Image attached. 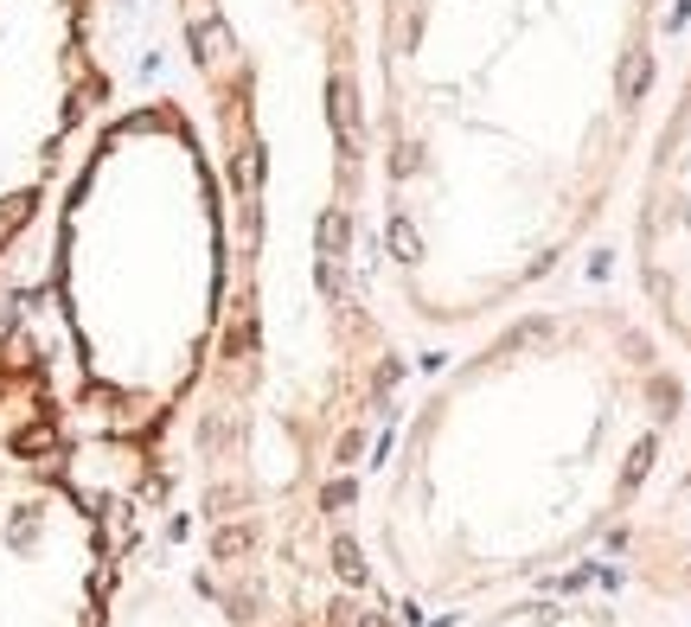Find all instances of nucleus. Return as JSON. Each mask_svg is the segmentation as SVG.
I'll return each mask as SVG.
<instances>
[{"label":"nucleus","mask_w":691,"mask_h":627,"mask_svg":"<svg viewBox=\"0 0 691 627\" xmlns=\"http://www.w3.org/2000/svg\"><path fill=\"white\" fill-rule=\"evenodd\" d=\"M665 0H365L372 257L416 334H474L602 231L660 103Z\"/></svg>","instance_id":"nucleus-1"},{"label":"nucleus","mask_w":691,"mask_h":627,"mask_svg":"<svg viewBox=\"0 0 691 627\" xmlns=\"http://www.w3.org/2000/svg\"><path fill=\"white\" fill-rule=\"evenodd\" d=\"M628 576L646 601H691V442L628 519Z\"/></svg>","instance_id":"nucleus-5"},{"label":"nucleus","mask_w":691,"mask_h":627,"mask_svg":"<svg viewBox=\"0 0 691 627\" xmlns=\"http://www.w3.org/2000/svg\"><path fill=\"white\" fill-rule=\"evenodd\" d=\"M97 97L90 0H0V262Z\"/></svg>","instance_id":"nucleus-3"},{"label":"nucleus","mask_w":691,"mask_h":627,"mask_svg":"<svg viewBox=\"0 0 691 627\" xmlns=\"http://www.w3.org/2000/svg\"><path fill=\"white\" fill-rule=\"evenodd\" d=\"M628 269H634L640 314L660 327V340L679 359H691V52L640 135Z\"/></svg>","instance_id":"nucleus-4"},{"label":"nucleus","mask_w":691,"mask_h":627,"mask_svg":"<svg viewBox=\"0 0 691 627\" xmlns=\"http://www.w3.org/2000/svg\"><path fill=\"white\" fill-rule=\"evenodd\" d=\"M391 417L372 557L404 615H461L570 576L628 531L691 410L640 308L519 301Z\"/></svg>","instance_id":"nucleus-2"},{"label":"nucleus","mask_w":691,"mask_h":627,"mask_svg":"<svg viewBox=\"0 0 691 627\" xmlns=\"http://www.w3.org/2000/svg\"><path fill=\"white\" fill-rule=\"evenodd\" d=\"M448 627H665L660 615H646L640 601L595 589V583H537V589H512L493 596L481 608H461L448 615Z\"/></svg>","instance_id":"nucleus-6"}]
</instances>
